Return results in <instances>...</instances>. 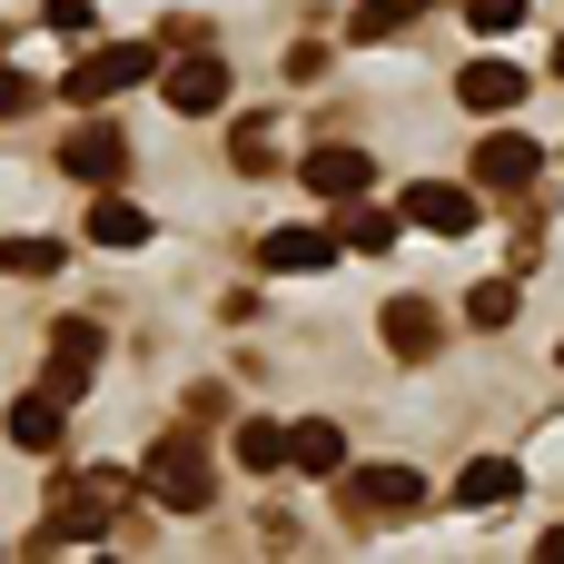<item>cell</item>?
<instances>
[{"label":"cell","mask_w":564,"mask_h":564,"mask_svg":"<svg viewBox=\"0 0 564 564\" xmlns=\"http://www.w3.org/2000/svg\"><path fill=\"white\" fill-rule=\"evenodd\" d=\"M139 496H149V506H169V516H208V506H218V476H208L198 416H188V426H169V436L139 456Z\"/></svg>","instance_id":"1"},{"label":"cell","mask_w":564,"mask_h":564,"mask_svg":"<svg viewBox=\"0 0 564 564\" xmlns=\"http://www.w3.org/2000/svg\"><path fill=\"white\" fill-rule=\"evenodd\" d=\"M129 486H139V476H119V466H89V476H59V486H50V516H40V545H99Z\"/></svg>","instance_id":"2"},{"label":"cell","mask_w":564,"mask_h":564,"mask_svg":"<svg viewBox=\"0 0 564 564\" xmlns=\"http://www.w3.org/2000/svg\"><path fill=\"white\" fill-rule=\"evenodd\" d=\"M149 69H159V50H149V40H99V50L79 40V59L59 69V99H69V109H99V99L139 89Z\"/></svg>","instance_id":"3"},{"label":"cell","mask_w":564,"mask_h":564,"mask_svg":"<svg viewBox=\"0 0 564 564\" xmlns=\"http://www.w3.org/2000/svg\"><path fill=\"white\" fill-rule=\"evenodd\" d=\"M337 496H347V516H357V525H397V516H416V506H426V476H416V466H347V476H337Z\"/></svg>","instance_id":"4"},{"label":"cell","mask_w":564,"mask_h":564,"mask_svg":"<svg viewBox=\"0 0 564 564\" xmlns=\"http://www.w3.org/2000/svg\"><path fill=\"white\" fill-rule=\"evenodd\" d=\"M99 367H109V327H99V317H59V327H50V367H40V387L89 397Z\"/></svg>","instance_id":"5"},{"label":"cell","mask_w":564,"mask_h":564,"mask_svg":"<svg viewBox=\"0 0 564 564\" xmlns=\"http://www.w3.org/2000/svg\"><path fill=\"white\" fill-rule=\"evenodd\" d=\"M466 169H476V188H486V198H525V188L545 178V149H535L525 129H496V139H476V159H466Z\"/></svg>","instance_id":"6"},{"label":"cell","mask_w":564,"mask_h":564,"mask_svg":"<svg viewBox=\"0 0 564 564\" xmlns=\"http://www.w3.org/2000/svg\"><path fill=\"white\" fill-rule=\"evenodd\" d=\"M59 169H69L79 188H119V178H129V139H119L109 119H89V109H79V129L59 139Z\"/></svg>","instance_id":"7"},{"label":"cell","mask_w":564,"mask_h":564,"mask_svg":"<svg viewBox=\"0 0 564 564\" xmlns=\"http://www.w3.org/2000/svg\"><path fill=\"white\" fill-rule=\"evenodd\" d=\"M297 178L317 188V208H337V198H367V188H377V159H367L357 139H317V149L297 159Z\"/></svg>","instance_id":"8"},{"label":"cell","mask_w":564,"mask_h":564,"mask_svg":"<svg viewBox=\"0 0 564 564\" xmlns=\"http://www.w3.org/2000/svg\"><path fill=\"white\" fill-rule=\"evenodd\" d=\"M397 218H406V228H436V238H466V228L486 218V188H466V178H416Z\"/></svg>","instance_id":"9"},{"label":"cell","mask_w":564,"mask_h":564,"mask_svg":"<svg viewBox=\"0 0 564 564\" xmlns=\"http://www.w3.org/2000/svg\"><path fill=\"white\" fill-rule=\"evenodd\" d=\"M377 337H387V357H397V367H426V357L446 347V327H436V307H426V297H387V307H377Z\"/></svg>","instance_id":"10"},{"label":"cell","mask_w":564,"mask_h":564,"mask_svg":"<svg viewBox=\"0 0 564 564\" xmlns=\"http://www.w3.org/2000/svg\"><path fill=\"white\" fill-rule=\"evenodd\" d=\"M0 426H10L20 456H59V436H69V397H59V387H30V397H10Z\"/></svg>","instance_id":"11"},{"label":"cell","mask_w":564,"mask_h":564,"mask_svg":"<svg viewBox=\"0 0 564 564\" xmlns=\"http://www.w3.org/2000/svg\"><path fill=\"white\" fill-rule=\"evenodd\" d=\"M159 99H169L178 119H208V109L228 99V59H208V50H178V59H169V89H159Z\"/></svg>","instance_id":"12"},{"label":"cell","mask_w":564,"mask_h":564,"mask_svg":"<svg viewBox=\"0 0 564 564\" xmlns=\"http://www.w3.org/2000/svg\"><path fill=\"white\" fill-rule=\"evenodd\" d=\"M327 258H347V248H337V218H327V228H268V238H258V268H268V278H307V268H327Z\"/></svg>","instance_id":"13"},{"label":"cell","mask_w":564,"mask_h":564,"mask_svg":"<svg viewBox=\"0 0 564 564\" xmlns=\"http://www.w3.org/2000/svg\"><path fill=\"white\" fill-rule=\"evenodd\" d=\"M516 496H525V466H516V456H466V466H456V506H466V516H506Z\"/></svg>","instance_id":"14"},{"label":"cell","mask_w":564,"mask_h":564,"mask_svg":"<svg viewBox=\"0 0 564 564\" xmlns=\"http://www.w3.org/2000/svg\"><path fill=\"white\" fill-rule=\"evenodd\" d=\"M456 99H466L476 119H506V109L525 99V69H516V59H466V69H456Z\"/></svg>","instance_id":"15"},{"label":"cell","mask_w":564,"mask_h":564,"mask_svg":"<svg viewBox=\"0 0 564 564\" xmlns=\"http://www.w3.org/2000/svg\"><path fill=\"white\" fill-rule=\"evenodd\" d=\"M89 248H149V208L119 188H89Z\"/></svg>","instance_id":"16"},{"label":"cell","mask_w":564,"mask_h":564,"mask_svg":"<svg viewBox=\"0 0 564 564\" xmlns=\"http://www.w3.org/2000/svg\"><path fill=\"white\" fill-rule=\"evenodd\" d=\"M288 466L317 476V486H337V476H347V436H337L327 416H307V426H288Z\"/></svg>","instance_id":"17"},{"label":"cell","mask_w":564,"mask_h":564,"mask_svg":"<svg viewBox=\"0 0 564 564\" xmlns=\"http://www.w3.org/2000/svg\"><path fill=\"white\" fill-rule=\"evenodd\" d=\"M426 10H436V0H357V10H347V40H357V50H387V40H406Z\"/></svg>","instance_id":"18"},{"label":"cell","mask_w":564,"mask_h":564,"mask_svg":"<svg viewBox=\"0 0 564 564\" xmlns=\"http://www.w3.org/2000/svg\"><path fill=\"white\" fill-rule=\"evenodd\" d=\"M397 228H406V218H387V208H367V198H337V248H347V258H387Z\"/></svg>","instance_id":"19"},{"label":"cell","mask_w":564,"mask_h":564,"mask_svg":"<svg viewBox=\"0 0 564 564\" xmlns=\"http://www.w3.org/2000/svg\"><path fill=\"white\" fill-rule=\"evenodd\" d=\"M238 466H248V476H288V426L238 416Z\"/></svg>","instance_id":"20"},{"label":"cell","mask_w":564,"mask_h":564,"mask_svg":"<svg viewBox=\"0 0 564 564\" xmlns=\"http://www.w3.org/2000/svg\"><path fill=\"white\" fill-rule=\"evenodd\" d=\"M228 169L268 178V169H278V129H268V119H238V129H228Z\"/></svg>","instance_id":"21"},{"label":"cell","mask_w":564,"mask_h":564,"mask_svg":"<svg viewBox=\"0 0 564 564\" xmlns=\"http://www.w3.org/2000/svg\"><path fill=\"white\" fill-rule=\"evenodd\" d=\"M59 238H0V278H59Z\"/></svg>","instance_id":"22"},{"label":"cell","mask_w":564,"mask_h":564,"mask_svg":"<svg viewBox=\"0 0 564 564\" xmlns=\"http://www.w3.org/2000/svg\"><path fill=\"white\" fill-rule=\"evenodd\" d=\"M506 317H516V278H476V288H466V327H486V337H496Z\"/></svg>","instance_id":"23"},{"label":"cell","mask_w":564,"mask_h":564,"mask_svg":"<svg viewBox=\"0 0 564 564\" xmlns=\"http://www.w3.org/2000/svg\"><path fill=\"white\" fill-rule=\"evenodd\" d=\"M516 20H525V0H466V30H476V40H506Z\"/></svg>","instance_id":"24"},{"label":"cell","mask_w":564,"mask_h":564,"mask_svg":"<svg viewBox=\"0 0 564 564\" xmlns=\"http://www.w3.org/2000/svg\"><path fill=\"white\" fill-rule=\"evenodd\" d=\"M40 20H50V30H59V40H89V30H99V10H89V0H50V10H40Z\"/></svg>","instance_id":"25"},{"label":"cell","mask_w":564,"mask_h":564,"mask_svg":"<svg viewBox=\"0 0 564 564\" xmlns=\"http://www.w3.org/2000/svg\"><path fill=\"white\" fill-rule=\"evenodd\" d=\"M20 109H40V89H30V79H20L10 59H0V119H20Z\"/></svg>","instance_id":"26"},{"label":"cell","mask_w":564,"mask_h":564,"mask_svg":"<svg viewBox=\"0 0 564 564\" xmlns=\"http://www.w3.org/2000/svg\"><path fill=\"white\" fill-rule=\"evenodd\" d=\"M545 564H564V525H555V535H545Z\"/></svg>","instance_id":"27"},{"label":"cell","mask_w":564,"mask_h":564,"mask_svg":"<svg viewBox=\"0 0 564 564\" xmlns=\"http://www.w3.org/2000/svg\"><path fill=\"white\" fill-rule=\"evenodd\" d=\"M555 79H564V40H555Z\"/></svg>","instance_id":"28"},{"label":"cell","mask_w":564,"mask_h":564,"mask_svg":"<svg viewBox=\"0 0 564 564\" xmlns=\"http://www.w3.org/2000/svg\"><path fill=\"white\" fill-rule=\"evenodd\" d=\"M555 357H564V347H555Z\"/></svg>","instance_id":"29"}]
</instances>
